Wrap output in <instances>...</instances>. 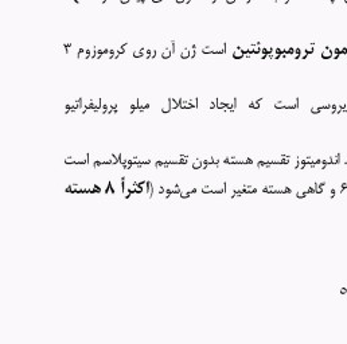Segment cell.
<instances>
[{"label": "cell", "mask_w": 347, "mask_h": 344, "mask_svg": "<svg viewBox=\"0 0 347 344\" xmlns=\"http://www.w3.org/2000/svg\"><path fill=\"white\" fill-rule=\"evenodd\" d=\"M89 159H90L89 154H86L84 159H81V158L77 159V158H74V156H70V158H66V159H65V163L66 164H88L89 163Z\"/></svg>", "instance_id": "cell-1"}, {"label": "cell", "mask_w": 347, "mask_h": 344, "mask_svg": "<svg viewBox=\"0 0 347 344\" xmlns=\"http://www.w3.org/2000/svg\"><path fill=\"white\" fill-rule=\"evenodd\" d=\"M193 168L194 170H197V168H203V163H202V160H197V162L193 164Z\"/></svg>", "instance_id": "cell-2"}, {"label": "cell", "mask_w": 347, "mask_h": 344, "mask_svg": "<svg viewBox=\"0 0 347 344\" xmlns=\"http://www.w3.org/2000/svg\"><path fill=\"white\" fill-rule=\"evenodd\" d=\"M307 191H303V192H297V194H295V196L296 198H299V199H303V198H305L307 196Z\"/></svg>", "instance_id": "cell-3"}, {"label": "cell", "mask_w": 347, "mask_h": 344, "mask_svg": "<svg viewBox=\"0 0 347 344\" xmlns=\"http://www.w3.org/2000/svg\"><path fill=\"white\" fill-rule=\"evenodd\" d=\"M121 190H123V192L125 191V178L124 176L121 178Z\"/></svg>", "instance_id": "cell-4"}, {"label": "cell", "mask_w": 347, "mask_h": 344, "mask_svg": "<svg viewBox=\"0 0 347 344\" xmlns=\"http://www.w3.org/2000/svg\"><path fill=\"white\" fill-rule=\"evenodd\" d=\"M335 194H336V190H331V192H330V198H334L335 196Z\"/></svg>", "instance_id": "cell-5"}, {"label": "cell", "mask_w": 347, "mask_h": 344, "mask_svg": "<svg viewBox=\"0 0 347 344\" xmlns=\"http://www.w3.org/2000/svg\"><path fill=\"white\" fill-rule=\"evenodd\" d=\"M339 292L342 293V294H346V293H347V288H342V289H340V290H339Z\"/></svg>", "instance_id": "cell-6"}, {"label": "cell", "mask_w": 347, "mask_h": 344, "mask_svg": "<svg viewBox=\"0 0 347 344\" xmlns=\"http://www.w3.org/2000/svg\"><path fill=\"white\" fill-rule=\"evenodd\" d=\"M320 110H321L320 108H317V109H312V113H319Z\"/></svg>", "instance_id": "cell-7"}, {"label": "cell", "mask_w": 347, "mask_h": 344, "mask_svg": "<svg viewBox=\"0 0 347 344\" xmlns=\"http://www.w3.org/2000/svg\"><path fill=\"white\" fill-rule=\"evenodd\" d=\"M250 108H256V109H257L258 104H250Z\"/></svg>", "instance_id": "cell-8"}, {"label": "cell", "mask_w": 347, "mask_h": 344, "mask_svg": "<svg viewBox=\"0 0 347 344\" xmlns=\"http://www.w3.org/2000/svg\"><path fill=\"white\" fill-rule=\"evenodd\" d=\"M344 163H346V164H347V162H344Z\"/></svg>", "instance_id": "cell-9"}]
</instances>
